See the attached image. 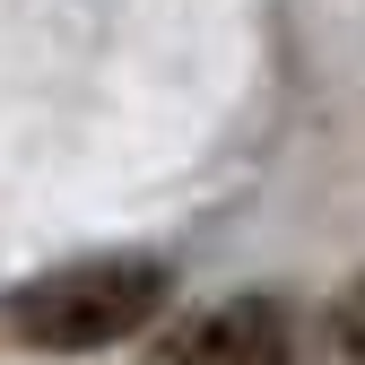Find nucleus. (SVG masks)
I'll return each mask as SVG.
<instances>
[{
    "label": "nucleus",
    "mask_w": 365,
    "mask_h": 365,
    "mask_svg": "<svg viewBox=\"0 0 365 365\" xmlns=\"http://www.w3.org/2000/svg\"><path fill=\"white\" fill-rule=\"evenodd\" d=\"M165 296H174L165 261H140V252L70 261V269L9 296V331L43 356H87V348H122L130 331H148L165 313Z\"/></svg>",
    "instance_id": "1"
},
{
    "label": "nucleus",
    "mask_w": 365,
    "mask_h": 365,
    "mask_svg": "<svg viewBox=\"0 0 365 365\" xmlns=\"http://www.w3.org/2000/svg\"><path fill=\"white\" fill-rule=\"evenodd\" d=\"M157 365H296V322L269 296H226L157 339Z\"/></svg>",
    "instance_id": "2"
},
{
    "label": "nucleus",
    "mask_w": 365,
    "mask_h": 365,
    "mask_svg": "<svg viewBox=\"0 0 365 365\" xmlns=\"http://www.w3.org/2000/svg\"><path fill=\"white\" fill-rule=\"evenodd\" d=\"M313 356L322 365H365V269L322 304V331H313Z\"/></svg>",
    "instance_id": "3"
}]
</instances>
